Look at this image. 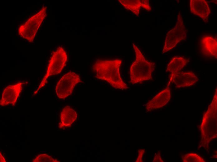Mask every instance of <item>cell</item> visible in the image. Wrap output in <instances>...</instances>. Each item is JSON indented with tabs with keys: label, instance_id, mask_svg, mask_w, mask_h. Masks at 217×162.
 Returning <instances> with one entry per match:
<instances>
[{
	"label": "cell",
	"instance_id": "obj_5",
	"mask_svg": "<svg viewBox=\"0 0 217 162\" xmlns=\"http://www.w3.org/2000/svg\"><path fill=\"white\" fill-rule=\"evenodd\" d=\"M46 7H43L36 14L31 17L18 29V34L30 42L34 40L37 32L47 15Z\"/></svg>",
	"mask_w": 217,
	"mask_h": 162
},
{
	"label": "cell",
	"instance_id": "obj_13",
	"mask_svg": "<svg viewBox=\"0 0 217 162\" xmlns=\"http://www.w3.org/2000/svg\"><path fill=\"white\" fill-rule=\"evenodd\" d=\"M77 117L76 112L71 107H65L60 113L59 128L64 129L70 127L76 121Z\"/></svg>",
	"mask_w": 217,
	"mask_h": 162
},
{
	"label": "cell",
	"instance_id": "obj_6",
	"mask_svg": "<svg viewBox=\"0 0 217 162\" xmlns=\"http://www.w3.org/2000/svg\"><path fill=\"white\" fill-rule=\"evenodd\" d=\"M187 31L181 15L179 12L174 27L167 33L162 53H165L175 47L178 43L186 39Z\"/></svg>",
	"mask_w": 217,
	"mask_h": 162
},
{
	"label": "cell",
	"instance_id": "obj_7",
	"mask_svg": "<svg viewBox=\"0 0 217 162\" xmlns=\"http://www.w3.org/2000/svg\"><path fill=\"white\" fill-rule=\"evenodd\" d=\"M81 82L80 76L70 71L64 75L58 82L55 91L58 98L64 99L71 95L75 85Z\"/></svg>",
	"mask_w": 217,
	"mask_h": 162
},
{
	"label": "cell",
	"instance_id": "obj_12",
	"mask_svg": "<svg viewBox=\"0 0 217 162\" xmlns=\"http://www.w3.org/2000/svg\"><path fill=\"white\" fill-rule=\"evenodd\" d=\"M200 47L201 52L204 55L217 59L216 38L210 36H203L200 41Z\"/></svg>",
	"mask_w": 217,
	"mask_h": 162
},
{
	"label": "cell",
	"instance_id": "obj_14",
	"mask_svg": "<svg viewBox=\"0 0 217 162\" xmlns=\"http://www.w3.org/2000/svg\"><path fill=\"white\" fill-rule=\"evenodd\" d=\"M189 60L181 56L173 58L168 63L166 72L173 74L180 71L188 63Z\"/></svg>",
	"mask_w": 217,
	"mask_h": 162
},
{
	"label": "cell",
	"instance_id": "obj_4",
	"mask_svg": "<svg viewBox=\"0 0 217 162\" xmlns=\"http://www.w3.org/2000/svg\"><path fill=\"white\" fill-rule=\"evenodd\" d=\"M67 58V53L62 47H58L55 51L53 52L49 61L46 73L39 87L35 91L34 95L36 94L40 89L45 86L49 76L58 74L61 72L66 65Z\"/></svg>",
	"mask_w": 217,
	"mask_h": 162
},
{
	"label": "cell",
	"instance_id": "obj_2",
	"mask_svg": "<svg viewBox=\"0 0 217 162\" xmlns=\"http://www.w3.org/2000/svg\"><path fill=\"white\" fill-rule=\"evenodd\" d=\"M217 89L211 103L204 114L200 126L201 137L200 145L208 148L210 142L217 138Z\"/></svg>",
	"mask_w": 217,
	"mask_h": 162
},
{
	"label": "cell",
	"instance_id": "obj_3",
	"mask_svg": "<svg viewBox=\"0 0 217 162\" xmlns=\"http://www.w3.org/2000/svg\"><path fill=\"white\" fill-rule=\"evenodd\" d=\"M133 47L136 60L130 69V82L132 84L142 83L152 79V74L155 68V63L148 61L137 47L133 43Z\"/></svg>",
	"mask_w": 217,
	"mask_h": 162
},
{
	"label": "cell",
	"instance_id": "obj_18",
	"mask_svg": "<svg viewBox=\"0 0 217 162\" xmlns=\"http://www.w3.org/2000/svg\"><path fill=\"white\" fill-rule=\"evenodd\" d=\"M141 7L148 11L152 10L148 0H140Z\"/></svg>",
	"mask_w": 217,
	"mask_h": 162
},
{
	"label": "cell",
	"instance_id": "obj_20",
	"mask_svg": "<svg viewBox=\"0 0 217 162\" xmlns=\"http://www.w3.org/2000/svg\"><path fill=\"white\" fill-rule=\"evenodd\" d=\"M153 162H163L160 156V154L157 153L155 156Z\"/></svg>",
	"mask_w": 217,
	"mask_h": 162
},
{
	"label": "cell",
	"instance_id": "obj_9",
	"mask_svg": "<svg viewBox=\"0 0 217 162\" xmlns=\"http://www.w3.org/2000/svg\"><path fill=\"white\" fill-rule=\"evenodd\" d=\"M198 79L194 73L190 71H179L171 74L169 81L177 88L188 87L196 83Z\"/></svg>",
	"mask_w": 217,
	"mask_h": 162
},
{
	"label": "cell",
	"instance_id": "obj_16",
	"mask_svg": "<svg viewBox=\"0 0 217 162\" xmlns=\"http://www.w3.org/2000/svg\"><path fill=\"white\" fill-rule=\"evenodd\" d=\"M182 160L183 162H205V161L198 154L190 153L184 155L182 156Z\"/></svg>",
	"mask_w": 217,
	"mask_h": 162
},
{
	"label": "cell",
	"instance_id": "obj_1",
	"mask_svg": "<svg viewBox=\"0 0 217 162\" xmlns=\"http://www.w3.org/2000/svg\"><path fill=\"white\" fill-rule=\"evenodd\" d=\"M122 62L119 59H97L92 66L95 77L106 81L115 89H127L128 87L122 79L119 72Z\"/></svg>",
	"mask_w": 217,
	"mask_h": 162
},
{
	"label": "cell",
	"instance_id": "obj_11",
	"mask_svg": "<svg viewBox=\"0 0 217 162\" xmlns=\"http://www.w3.org/2000/svg\"><path fill=\"white\" fill-rule=\"evenodd\" d=\"M190 3L191 12L200 17L205 22H208L210 10L207 1L205 0H190Z\"/></svg>",
	"mask_w": 217,
	"mask_h": 162
},
{
	"label": "cell",
	"instance_id": "obj_10",
	"mask_svg": "<svg viewBox=\"0 0 217 162\" xmlns=\"http://www.w3.org/2000/svg\"><path fill=\"white\" fill-rule=\"evenodd\" d=\"M169 81L166 88L158 93L146 105L148 112L158 109L166 105L171 98V91Z\"/></svg>",
	"mask_w": 217,
	"mask_h": 162
},
{
	"label": "cell",
	"instance_id": "obj_19",
	"mask_svg": "<svg viewBox=\"0 0 217 162\" xmlns=\"http://www.w3.org/2000/svg\"><path fill=\"white\" fill-rule=\"evenodd\" d=\"M144 149L140 150L136 162H142V158L144 154Z\"/></svg>",
	"mask_w": 217,
	"mask_h": 162
},
{
	"label": "cell",
	"instance_id": "obj_17",
	"mask_svg": "<svg viewBox=\"0 0 217 162\" xmlns=\"http://www.w3.org/2000/svg\"><path fill=\"white\" fill-rule=\"evenodd\" d=\"M33 162H58L57 159H54L51 156L46 154H40L34 159Z\"/></svg>",
	"mask_w": 217,
	"mask_h": 162
},
{
	"label": "cell",
	"instance_id": "obj_15",
	"mask_svg": "<svg viewBox=\"0 0 217 162\" xmlns=\"http://www.w3.org/2000/svg\"><path fill=\"white\" fill-rule=\"evenodd\" d=\"M120 3L127 10L130 11L138 16L141 7L140 0H118Z\"/></svg>",
	"mask_w": 217,
	"mask_h": 162
},
{
	"label": "cell",
	"instance_id": "obj_21",
	"mask_svg": "<svg viewBox=\"0 0 217 162\" xmlns=\"http://www.w3.org/2000/svg\"><path fill=\"white\" fill-rule=\"evenodd\" d=\"M0 162H6V161L5 160V159L3 155L0 152Z\"/></svg>",
	"mask_w": 217,
	"mask_h": 162
},
{
	"label": "cell",
	"instance_id": "obj_8",
	"mask_svg": "<svg viewBox=\"0 0 217 162\" xmlns=\"http://www.w3.org/2000/svg\"><path fill=\"white\" fill-rule=\"evenodd\" d=\"M23 83L18 82L5 88L0 100V105L2 107L8 105L14 106L22 89Z\"/></svg>",
	"mask_w": 217,
	"mask_h": 162
}]
</instances>
